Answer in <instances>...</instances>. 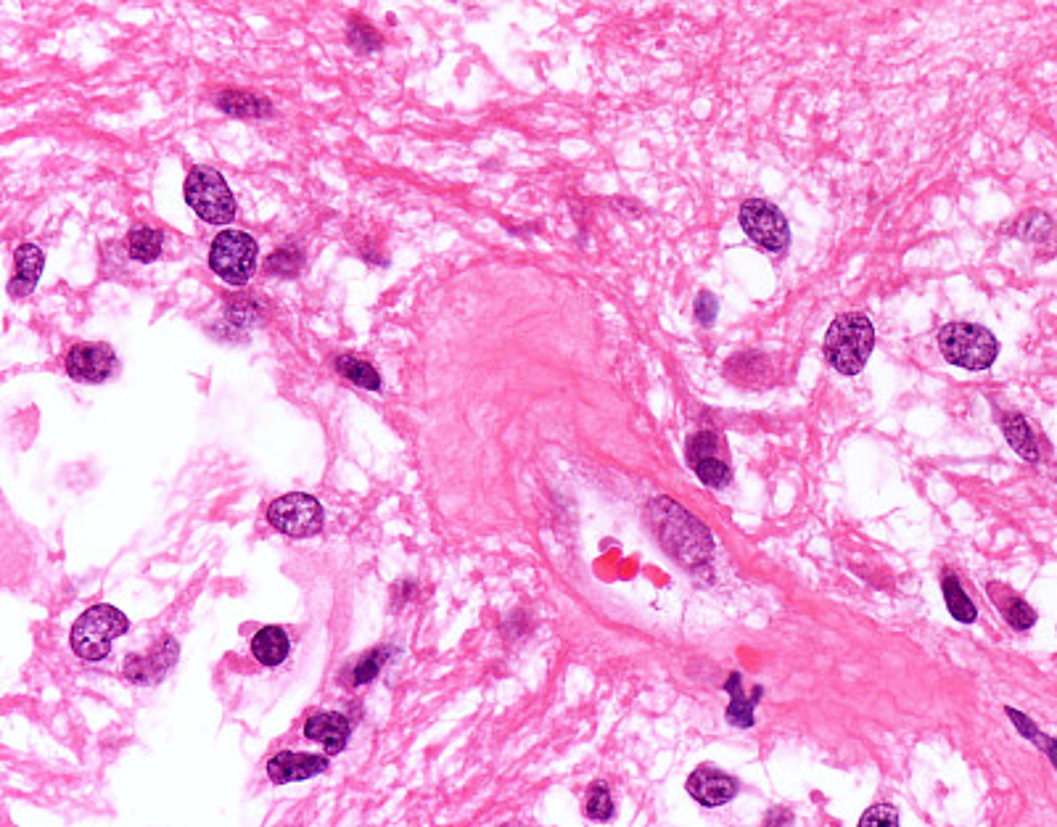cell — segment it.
Returning a JSON list of instances; mask_svg holds the SVG:
<instances>
[{"instance_id": "6da1fadb", "label": "cell", "mask_w": 1057, "mask_h": 827, "mask_svg": "<svg viewBox=\"0 0 1057 827\" xmlns=\"http://www.w3.org/2000/svg\"><path fill=\"white\" fill-rule=\"evenodd\" d=\"M651 524L656 529V540L669 550L674 561L685 563L693 569L695 563L709 561L711 555V534L709 529L695 521L688 510L669 500V497H658L651 503Z\"/></svg>"}, {"instance_id": "7a4b0ae2", "label": "cell", "mask_w": 1057, "mask_h": 827, "mask_svg": "<svg viewBox=\"0 0 1057 827\" xmlns=\"http://www.w3.org/2000/svg\"><path fill=\"white\" fill-rule=\"evenodd\" d=\"M875 347V328L862 312H846L833 320L825 333V360L843 373L857 376Z\"/></svg>"}, {"instance_id": "3957f363", "label": "cell", "mask_w": 1057, "mask_h": 827, "mask_svg": "<svg viewBox=\"0 0 1057 827\" xmlns=\"http://www.w3.org/2000/svg\"><path fill=\"white\" fill-rule=\"evenodd\" d=\"M130 629V621L119 608L93 606L74 621L72 627V650L85 661H104L111 653V645Z\"/></svg>"}, {"instance_id": "277c9868", "label": "cell", "mask_w": 1057, "mask_h": 827, "mask_svg": "<svg viewBox=\"0 0 1057 827\" xmlns=\"http://www.w3.org/2000/svg\"><path fill=\"white\" fill-rule=\"evenodd\" d=\"M941 355L965 370H986L999 355V341L984 325L949 323L939 333Z\"/></svg>"}, {"instance_id": "5b68a950", "label": "cell", "mask_w": 1057, "mask_h": 827, "mask_svg": "<svg viewBox=\"0 0 1057 827\" xmlns=\"http://www.w3.org/2000/svg\"><path fill=\"white\" fill-rule=\"evenodd\" d=\"M185 201L209 225H228L236 217V196L212 167H193L185 178Z\"/></svg>"}, {"instance_id": "8992f818", "label": "cell", "mask_w": 1057, "mask_h": 827, "mask_svg": "<svg viewBox=\"0 0 1057 827\" xmlns=\"http://www.w3.org/2000/svg\"><path fill=\"white\" fill-rule=\"evenodd\" d=\"M259 246L244 230H222L209 249V267L228 286H244L257 270Z\"/></svg>"}, {"instance_id": "52a82bcc", "label": "cell", "mask_w": 1057, "mask_h": 827, "mask_svg": "<svg viewBox=\"0 0 1057 827\" xmlns=\"http://www.w3.org/2000/svg\"><path fill=\"white\" fill-rule=\"evenodd\" d=\"M267 521L275 526V532L296 537V540H307V537L323 532L326 516H323V505L315 497L304 495V492H291V495H283L275 503H270Z\"/></svg>"}, {"instance_id": "ba28073f", "label": "cell", "mask_w": 1057, "mask_h": 827, "mask_svg": "<svg viewBox=\"0 0 1057 827\" xmlns=\"http://www.w3.org/2000/svg\"><path fill=\"white\" fill-rule=\"evenodd\" d=\"M740 225L746 230V236L767 252H783L791 241L785 215L764 199H751L740 207Z\"/></svg>"}, {"instance_id": "9c48e42d", "label": "cell", "mask_w": 1057, "mask_h": 827, "mask_svg": "<svg viewBox=\"0 0 1057 827\" xmlns=\"http://www.w3.org/2000/svg\"><path fill=\"white\" fill-rule=\"evenodd\" d=\"M688 463L695 476L711 489L730 484V463L722 458V439L714 431H698L688 439Z\"/></svg>"}, {"instance_id": "30bf717a", "label": "cell", "mask_w": 1057, "mask_h": 827, "mask_svg": "<svg viewBox=\"0 0 1057 827\" xmlns=\"http://www.w3.org/2000/svg\"><path fill=\"white\" fill-rule=\"evenodd\" d=\"M117 370V355L109 344H74L67 355V373L82 384H104Z\"/></svg>"}, {"instance_id": "8fae6325", "label": "cell", "mask_w": 1057, "mask_h": 827, "mask_svg": "<svg viewBox=\"0 0 1057 827\" xmlns=\"http://www.w3.org/2000/svg\"><path fill=\"white\" fill-rule=\"evenodd\" d=\"M328 769L326 756L315 754H296V751H281L267 761V777L275 785L299 783V780H310L315 775H323Z\"/></svg>"}, {"instance_id": "7c38bea8", "label": "cell", "mask_w": 1057, "mask_h": 827, "mask_svg": "<svg viewBox=\"0 0 1057 827\" xmlns=\"http://www.w3.org/2000/svg\"><path fill=\"white\" fill-rule=\"evenodd\" d=\"M688 793L703 806H725L738 793V783L719 769L698 767L688 777Z\"/></svg>"}, {"instance_id": "4fadbf2b", "label": "cell", "mask_w": 1057, "mask_h": 827, "mask_svg": "<svg viewBox=\"0 0 1057 827\" xmlns=\"http://www.w3.org/2000/svg\"><path fill=\"white\" fill-rule=\"evenodd\" d=\"M349 727L347 717L344 714H336V711H320V714H312L307 722H304V738L315 740V743H323L326 754H341L349 743Z\"/></svg>"}, {"instance_id": "5bb4252c", "label": "cell", "mask_w": 1057, "mask_h": 827, "mask_svg": "<svg viewBox=\"0 0 1057 827\" xmlns=\"http://www.w3.org/2000/svg\"><path fill=\"white\" fill-rule=\"evenodd\" d=\"M43 252L37 249L35 244H24L16 249V273L8 283V291L11 296H27L35 291L37 281H40V273H43Z\"/></svg>"}, {"instance_id": "9a60e30c", "label": "cell", "mask_w": 1057, "mask_h": 827, "mask_svg": "<svg viewBox=\"0 0 1057 827\" xmlns=\"http://www.w3.org/2000/svg\"><path fill=\"white\" fill-rule=\"evenodd\" d=\"M289 648V635L281 627H262L252 640V653L262 666L283 664Z\"/></svg>"}, {"instance_id": "2e32d148", "label": "cell", "mask_w": 1057, "mask_h": 827, "mask_svg": "<svg viewBox=\"0 0 1057 827\" xmlns=\"http://www.w3.org/2000/svg\"><path fill=\"white\" fill-rule=\"evenodd\" d=\"M989 595H991V600L997 603L999 611L1005 613L1007 624H1010L1013 629L1023 632V629L1034 627L1036 624L1034 608L1028 606L1026 600L1015 598L1013 592H1007L1002 584H989Z\"/></svg>"}, {"instance_id": "e0dca14e", "label": "cell", "mask_w": 1057, "mask_h": 827, "mask_svg": "<svg viewBox=\"0 0 1057 827\" xmlns=\"http://www.w3.org/2000/svg\"><path fill=\"white\" fill-rule=\"evenodd\" d=\"M725 690L732 695L730 709H727V719H730L735 727H754V706H756V701L762 698L764 687L756 685L751 698H746V693L740 690V674L732 672L730 682L725 685Z\"/></svg>"}, {"instance_id": "ac0fdd59", "label": "cell", "mask_w": 1057, "mask_h": 827, "mask_svg": "<svg viewBox=\"0 0 1057 827\" xmlns=\"http://www.w3.org/2000/svg\"><path fill=\"white\" fill-rule=\"evenodd\" d=\"M217 106L230 117H265L270 114V104L265 98L244 93V90H222L217 96Z\"/></svg>"}, {"instance_id": "d6986e66", "label": "cell", "mask_w": 1057, "mask_h": 827, "mask_svg": "<svg viewBox=\"0 0 1057 827\" xmlns=\"http://www.w3.org/2000/svg\"><path fill=\"white\" fill-rule=\"evenodd\" d=\"M1002 431H1005L1010 447H1013L1021 458L1039 460V447H1036L1034 434H1031V429H1028V423L1023 415H1018V413L1005 415V418H1002Z\"/></svg>"}, {"instance_id": "ffe728a7", "label": "cell", "mask_w": 1057, "mask_h": 827, "mask_svg": "<svg viewBox=\"0 0 1057 827\" xmlns=\"http://www.w3.org/2000/svg\"><path fill=\"white\" fill-rule=\"evenodd\" d=\"M941 587H944V598H947V608L949 613H952L954 619L962 621V624H970V621H976L978 611L976 606H973V600L965 595V590H962V584L960 579L952 574V571H947L944 574V582H941Z\"/></svg>"}, {"instance_id": "44dd1931", "label": "cell", "mask_w": 1057, "mask_h": 827, "mask_svg": "<svg viewBox=\"0 0 1057 827\" xmlns=\"http://www.w3.org/2000/svg\"><path fill=\"white\" fill-rule=\"evenodd\" d=\"M336 370H339L344 378H349L355 386H363V389H370V392H378V389H381V376H378L376 368H373L370 362L357 360V357L352 355H341L339 360H336Z\"/></svg>"}, {"instance_id": "7402d4cb", "label": "cell", "mask_w": 1057, "mask_h": 827, "mask_svg": "<svg viewBox=\"0 0 1057 827\" xmlns=\"http://www.w3.org/2000/svg\"><path fill=\"white\" fill-rule=\"evenodd\" d=\"M162 233L154 228H135L130 233V254L138 262H154L162 254Z\"/></svg>"}, {"instance_id": "603a6c76", "label": "cell", "mask_w": 1057, "mask_h": 827, "mask_svg": "<svg viewBox=\"0 0 1057 827\" xmlns=\"http://www.w3.org/2000/svg\"><path fill=\"white\" fill-rule=\"evenodd\" d=\"M584 814L590 820L606 822L614 817V798L608 793L606 783H595L590 788V796H587V806H584Z\"/></svg>"}, {"instance_id": "cb8c5ba5", "label": "cell", "mask_w": 1057, "mask_h": 827, "mask_svg": "<svg viewBox=\"0 0 1057 827\" xmlns=\"http://www.w3.org/2000/svg\"><path fill=\"white\" fill-rule=\"evenodd\" d=\"M347 37L349 45L360 53H373L381 48V37H378V32L373 30L365 19H352V22H349Z\"/></svg>"}, {"instance_id": "d4e9b609", "label": "cell", "mask_w": 1057, "mask_h": 827, "mask_svg": "<svg viewBox=\"0 0 1057 827\" xmlns=\"http://www.w3.org/2000/svg\"><path fill=\"white\" fill-rule=\"evenodd\" d=\"M1007 714H1010V717L1015 719V727H1018V730H1021L1023 735H1028V738L1039 740V743H1036V746L1044 748V751H1047V754L1052 756V761H1055V767H1057V740H1050V738H1044V735H1039V732H1036L1034 724L1028 722V719L1023 717V714H1018V711L1007 709Z\"/></svg>"}, {"instance_id": "484cf974", "label": "cell", "mask_w": 1057, "mask_h": 827, "mask_svg": "<svg viewBox=\"0 0 1057 827\" xmlns=\"http://www.w3.org/2000/svg\"><path fill=\"white\" fill-rule=\"evenodd\" d=\"M381 664H384V653H370V656L360 658V664L355 666V674H352V685H365V682H370L373 677L378 674V669H381Z\"/></svg>"}, {"instance_id": "4316f807", "label": "cell", "mask_w": 1057, "mask_h": 827, "mask_svg": "<svg viewBox=\"0 0 1057 827\" xmlns=\"http://www.w3.org/2000/svg\"><path fill=\"white\" fill-rule=\"evenodd\" d=\"M859 825H862V827H870V825H899V814H896V809L891 804H878V806H873V809H867V812L862 814V820H859Z\"/></svg>"}, {"instance_id": "83f0119b", "label": "cell", "mask_w": 1057, "mask_h": 827, "mask_svg": "<svg viewBox=\"0 0 1057 827\" xmlns=\"http://www.w3.org/2000/svg\"><path fill=\"white\" fill-rule=\"evenodd\" d=\"M267 270L270 273L294 275L299 270V254L291 252V249H281V252H275L273 257L267 259Z\"/></svg>"}, {"instance_id": "f1b7e54d", "label": "cell", "mask_w": 1057, "mask_h": 827, "mask_svg": "<svg viewBox=\"0 0 1057 827\" xmlns=\"http://www.w3.org/2000/svg\"><path fill=\"white\" fill-rule=\"evenodd\" d=\"M717 312H719V302L714 299V294H709V291H703V294L695 299V318H698V323L701 325L714 323V320H717Z\"/></svg>"}]
</instances>
